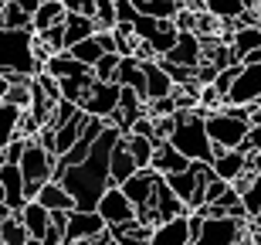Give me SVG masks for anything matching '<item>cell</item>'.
<instances>
[{"instance_id": "6da1fadb", "label": "cell", "mask_w": 261, "mask_h": 245, "mask_svg": "<svg viewBox=\"0 0 261 245\" xmlns=\"http://www.w3.org/2000/svg\"><path fill=\"white\" fill-rule=\"evenodd\" d=\"M119 140H122V133L106 126L102 137L92 143V150H88V157L82 160V164L51 174V181L61 184L68 194H71L75 211H95L98 197L106 194V187H112V181H109V153H112V147H116Z\"/></svg>"}, {"instance_id": "7a4b0ae2", "label": "cell", "mask_w": 261, "mask_h": 245, "mask_svg": "<svg viewBox=\"0 0 261 245\" xmlns=\"http://www.w3.org/2000/svg\"><path fill=\"white\" fill-rule=\"evenodd\" d=\"M203 113L200 106L197 109H187V113H176V126L170 133V147L176 153H184L190 164H211L214 160V147L211 140H207V126H203Z\"/></svg>"}, {"instance_id": "3957f363", "label": "cell", "mask_w": 261, "mask_h": 245, "mask_svg": "<svg viewBox=\"0 0 261 245\" xmlns=\"http://www.w3.org/2000/svg\"><path fill=\"white\" fill-rule=\"evenodd\" d=\"M254 109V106H251ZM251 109L241 106H221L203 116V126H207V140H211L214 150H241L244 137H248V116Z\"/></svg>"}, {"instance_id": "277c9868", "label": "cell", "mask_w": 261, "mask_h": 245, "mask_svg": "<svg viewBox=\"0 0 261 245\" xmlns=\"http://www.w3.org/2000/svg\"><path fill=\"white\" fill-rule=\"evenodd\" d=\"M41 72L34 58V34L31 31H4L0 28V75L34 79Z\"/></svg>"}, {"instance_id": "5b68a950", "label": "cell", "mask_w": 261, "mask_h": 245, "mask_svg": "<svg viewBox=\"0 0 261 245\" xmlns=\"http://www.w3.org/2000/svg\"><path fill=\"white\" fill-rule=\"evenodd\" d=\"M17 170H20V177H24V197L34 201V194H38L41 187L51 181V174H55V157H51L44 147H38V140H28Z\"/></svg>"}, {"instance_id": "8992f818", "label": "cell", "mask_w": 261, "mask_h": 245, "mask_svg": "<svg viewBox=\"0 0 261 245\" xmlns=\"http://www.w3.org/2000/svg\"><path fill=\"white\" fill-rule=\"evenodd\" d=\"M248 235V221L234 218H203L200 232L190 245H241Z\"/></svg>"}, {"instance_id": "52a82bcc", "label": "cell", "mask_w": 261, "mask_h": 245, "mask_svg": "<svg viewBox=\"0 0 261 245\" xmlns=\"http://www.w3.org/2000/svg\"><path fill=\"white\" fill-rule=\"evenodd\" d=\"M258 99H261V65H241L238 79L231 82L227 96H224V106L251 109Z\"/></svg>"}, {"instance_id": "ba28073f", "label": "cell", "mask_w": 261, "mask_h": 245, "mask_svg": "<svg viewBox=\"0 0 261 245\" xmlns=\"http://www.w3.org/2000/svg\"><path fill=\"white\" fill-rule=\"evenodd\" d=\"M116 106H119V85L116 82H92L85 88L82 102H78V109L92 119H106Z\"/></svg>"}, {"instance_id": "9c48e42d", "label": "cell", "mask_w": 261, "mask_h": 245, "mask_svg": "<svg viewBox=\"0 0 261 245\" xmlns=\"http://www.w3.org/2000/svg\"><path fill=\"white\" fill-rule=\"evenodd\" d=\"M106 232V221L95 215V211H68L65 221V235H61V245L71 242H85V238H98Z\"/></svg>"}, {"instance_id": "30bf717a", "label": "cell", "mask_w": 261, "mask_h": 245, "mask_svg": "<svg viewBox=\"0 0 261 245\" xmlns=\"http://www.w3.org/2000/svg\"><path fill=\"white\" fill-rule=\"evenodd\" d=\"M95 215L102 218V221H106V228H109V225H122V221H133V218H136V208L129 205L126 194H122V191L112 184V187H106V194L98 197Z\"/></svg>"}, {"instance_id": "8fae6325", "label": "cell", "mask_w": 261, "mask_h": 245, "mask_svg": "<svg viewBox=\"0 0 261 245\" xmlns=\"http://www.w3.org/2000/svg\"><path fill=\"white\" fill-rule=\"evenodd\" d=\"M156 184H160V174H153L149 167H143V170H136V174L129 177L126 184H119V191L126 194V201L136 211H143V208H149V201H153Z\"/></svg>"}, {"instance_id": "7c38bea8", "label": "cell", "mask_w": 261, "mask_h": 245, "mask_svg": "<svg viewBox=\"0 0 261 245\" xmlns=\"http://www.w3.org/2000/svg\"><path fill=\"white\" fill-rule=\"evenodd\" d=\"M156 61H160V65H173V69H184V72H194L203 61V51H200L197 34H176L173 51L163 55V58H156Z\"/></svg>"}, {"instance_id": "4fadbf2b", "label": "cell", "mask_w": 261, "mask_h": 245, "mask_svg": "<svg viewBox=\"0 0 261 245\" xmlns=\"http://www.w3.org/2000/svg\"><path fill=\"white\" fill-rule=\"evenodd\" d=\"M0 191H4V205H7L14 215L28 205V197H24V177H20L17 167L0 164Z\"/></svg>"}, {"instance_id": "5bb4252c", "label": "cell", "mask_w": 261, "mask_h": 245, "mask_svg": "<svg viewBox=\"0 0 261 245\" xmlns=\"http://www.w3.org/2000/svg\"><path fill=\"white\" fill-rule=\"evenodd\" d=\"M14 218L20 221V228H24L28 238H34V242H41V238L48 235V228H51V215L38 205V201H28V205L20 208Z\"/></svg>"}, {"instance_id": "9a60e30c", "label": "cell", "mask_w": 261, "mask_h": 245, "mask_svg": "<svg viewBox=\"0 0 261 245\" xmlns=\"http://www.w3.org/2000/svg\"><path fill=\"white\" fill-rule=\"evenodd\" d=\"M211 170H214V177H217V181L234 184V181L244 174V153H241V150H214Z\"/></svg>"}, {"instance_id": "2e32d148", "label": "cell", "mask_w": 261, "mask_h": 245, "mask_svg": "<svg viewBox=\"0 0 261 245\" xmlns=\"http://www.w3.org/2000/svg\"><path fill=\"white\" fill-rule=\"evenodd\" d=\"M146 245H190V228H187V215L170 218L163 225H156L149 232V242Z\"/></svg>"}, {"instance_id": "e0dca14e", "label": "cell", "mask_w": 261, "mask_h": 245, "mask_svg": "<svg viewBox=\"0 0 261 245\" xmlns=\"http://www.w3.org/2000/svg\"><path fill=\"white\" fill-rule=\"evenodd\" d=\"M187 167H190V160H187L184 153H176L170 143H156L153 147V160H149V170H153V174H160V177L184 174Z\"/></svg>"}, {"instance_id": "ac0fdd59", "label": "cell", "mask_w": 261, "mask_h": 245, "mask_svg": "<svg viewBox=\"0 0 261 245\" xmlns=\"http://www.w3.org/2000/svg\"><path fill=\"white\" fill-rule=\"evenodd\" d=\"M139 65H143V75H146V106L156 102V99L173 96L176 85L170 82V75L160 69V61H139Z\"/></svg>"}, {"instance_id": "d6986e66", "label": "cell", "mask_w": 261, "mask_h": 245, "mask_svg": "<svg viewBox=\"0 0 261 245\" xmlns=\"http://www.w3.org/2000/svg\"><path fill=\"white\" fill-rule=\"evenodd\" d=\"M88 116L85 113H78L75 119H68V123H61V126H55V143H51V157L58 160L61 153H68V150L75 147V140L82 137V129H85Z\"/></svg>"}, {"instance_id": "ffe728a7", "label": "cell", "mask_w": 261, "mask_h": 245, "mask_svg": "<svg viewBox=\"0 0 261 245\" xmlns=\"http://www.w3.org/2000/svg\"><path fill=\"white\" fill-rule=\"evenodd\" d=\"M116 85L119 88H129L146 102V75H143V65L136 58H119V69H116Z\"/></svg>"}, {"instance_id": "44dd1931", "label": "cell", "mask_w": 261, "mask_h": 245, "mask_svg": "<svg viewBox=\"0 0 261 245\" xmlns=\"http://www.w3.org/2000/svg\"><path fill=\"white\" fill-rule=\"evenodd\" d=\"M34 201H38L48 215H55V211H75V201H71V194H68L61 184H55V181H48V184L41 187L38 194H34Z\"/></svg>"}, {"instance_id": "7402d4cb", "label": "cell", "mask_w": 261, "mask_h": 245, "mask_svg": "<svg viewBox=\"0 0 261 245\" xmlns=\"http://www.w3.org/2000/svg\"><path fill=\"white\" fill-rule=\"evenodd\" d=\"M41 72L48 75V79H55V82H61V79H75V75H85V72H92V69H85V65H78L68 51H58V55H51L44 65H41Z\"/></svg>"}, {"instance_id": "603a6c76", "label": "cell", "mask_w": 261, "mask_h": 245, "mask_svg": "<svg viewBox=\"0 0 261 245\" xmlns=\"http://www.w3.org/2000/svg\"><path fill=\"white\" fill-rule=\"evenodd\" d=\"M136 170H139V167L133 164V157L126 153L122 140H119L116 147H112V153H109V181H112V184L119 187V184H126V181L136 174Z\"/></svg>"}, {"instance_id": "cb8c5ba5", "label": "cell", "mask_w": 261, "mask_h": 245, "mask_svg": "<svg viewBox=\"0 0 261 245\" xmlns=\"http://www.w3.org/2000/svg\"><path fill=\"white\" fill-rule=\"evenodd\" d=\"M106 232H109V238H112L116 245H146L153 228L139 225V221L133 218V221H122V225H109Z\"/></svg>"}, {"instance_id": "d4e9b609", "label": "cell", "mask_w": 261, "mask_h": 245, "mask_svg": "<svg viewBox=\"0 0 261 245\" xmlns=\"http://www.w3.org/2000/svg\"><path fill=\"white\" fill-rule=\"evenodd\" d=\"M95 34V20L92 17H82V14H65V34H61V44H65V51L71 48V44H78V41H85Z\"/></svg>"}, {"instance_id": "484cf974", "label": "cell", "mask_w": 261, "mask_h": 245, "mask_svg": "<svg viewBox=\"0 0 261 245\" xmlns=\"http://www.w3.org/2000/svg\"><path fill=\"white\" fill-rule=\"evenodd\" d=\"M65 20V7H61L58 0H44L38 7V14L31 17V34H41V31L55 28V24H61Z\"/></svg>"}, {"instance_id": "4316f807", "label": "cell", "mask_w": 261, "mask_h": 245, "mask_svg": "<svg viewBox=\"0 0 261 245\" xmlns=\"http://www.w3.org/2000/svg\"><path fill=\"white\" fill-rule=\"evenodd\" d=\"M122 147H126V153L133 157V164L139 167V170H143V167H149V160H153V140L126 133V137H122Z\"/></svg>"}, {"instance_id": "83f0119b", "label": "cell", "mask_w": 261, "mask_h": 245, "mask_svg": "<svg viewBox=\"0 0 261 245\" xmlns=\"http://www.w3.org/2000/svg\"><path fill=\"white\" fill-rule=\"evenodd\" d=\"M17 126H20V109L0 102V150L7 147L10 140H17Z\"/></svg>"}, {"instance_id": "f1b7e54d", "label": "cell", "mask_w": 261, "mask_h": 245, "mask_svg": "<svg viewBox=\"0 0 261 245\" xmlns=\"http://www.w3.org/2000/svg\"><path fill=\"white\" fill-rule=\"evenodd\" d=\"M203 10H207L211 17H217L221 24H231V20H238L244 14V7L238 0H203Z\"/></svg>"}, {"instance_id": "f546056e", "label": "cell", "mask_w": 261, "mask_h": 245, "mask_svg": "<svg viewBox=\"0 0 261 245\" xmlns=\"http://www.w3.org/2000/svg\"><path fill=\"white\" fill-rule=\"evenodd\" d=\"M0 28L4 31H31V17L20 14L14 0H7V4H0Z\"/></svg>"}, {"instance_id": "4dcf8cb0", "label": "cell", "mask_w": 261, "mask_h": 245, "mask_svg": "<svg viewBox=\"0 0 261 245\" xmlns=\"http://www.w3.org/2000/svg\"><path fill=\"white\" fill-rule=\"evenodd\" d=\"M68 55L78 61V65H85V69H92L98 58H102V48L95 44V38H85V41H78V44H71L68 48Z\"/></svg>"}, {"instance_id": "1f68e13d", "label": "cell", "mask_w": 261, "mask_h": 245, "mask_svg": "<svg viewBox=\"0 0 261 245\" xmlns=\"http://www.w3.org/2000/svg\"><path fill=\"white\" fill-rule=\"evenodd\" d=\"M238 201H241L244 215H248V221H251V218H254V215L261 211V177H254L251 184L244 187L241 194H238Z\"/></svg>"}, {"instance_id": "d6a6232c", "label": "cell", "mask_w": 261, "mask_h": 245, "mask_svg": "<svg viewBox=\"0 0 261 245\" xmlns=\"http://www.w3.org/2000/svg\"><path fill=\"white\" fill-rule=\"evenodd\" d=\"M116 69H119V55H102V58L92 65V79L95 82H116Z\"/></svg>"}, {"instance_id": "836d02e7", "label": "cell", "mask_w": 261, "mask_h": 245, "mask_svg": "<svg viewBox=\"0 0 261 245\" xmlns=\"http://www.w3.org/2000/svg\"><path fill=\"white\" fill-rule=\"evenodd\" d=\"M24 242H28V232L20 228V221H17V218L10 215L7 221L0 225V245H24Z\"/></svg>"}, {"instance_id": "e575fe53", "label": "cell", "mask_w": 261, "mask_h": 245, "mask_svg": "<svg viewBox=\"0 0 261 245\" xmlns=\"http://www.w3.org/2000/svg\"><path fill=\"white\" fill-rule=\"evenodd\" d=\"M82 109L75 106V102H65V99H58L55 102V109H51V119H48V126H61V123H68V119H75Z\"/></svg>"}, {"instance_id": "d590c367", "label": "cell", "mask_w": 261, "mask_h": 245, "mask_svg": "<svg viewBox=\"0 0 261 245\" xmlns=\"http://www.w3.org/2000/svg\"><path fill=\"white\" fill-rule=\"evenodd\" d=\"M238 72H241V65H227V69H221L217 72V79L211 82V88L221 96V102H224V96H227V88H231V82L238 79Z\"/></svg>"}, {"instance_id": "8d00e7d4", "label": "cell", "mask_w": 261, "mask_h": 245, "mask_svg": "<svg viewBox=\"0 0 261 245\" xmlns=\"http://www.w3.org/2000/svg\"><path fill=\"white\" fill-rule=\"evenodd\" d=\"M4 102L14 106V109H20V113H28V109H31V82H28V85H10V92H7Z\"/></svg>"}, {"instance_id": "74e56055", "label": "cell", "mask_w": 261, "mask_h": 245, "mask_svg": "<svg viewBox=\"0 0 261 245\" xmlns=\"http://www.w3.org/2000/svg\"><path fill=\"white\" fill-rule=\"evenodd\" d=\"M65 14H82V17H92L95 14V0H58Z\"/></svg>"}, {"instance_id": "f35d334b", "label": "cell", "mask_w": 261, "mask_h": 245, "mask_svg": "<svg viewBox=\"0 0 261 245\" xmlns=\"http://www.w3.org/2000/svg\"><path fill=\"white\" fill-rule=\"evenodd\" d=\"M112 10H116V24L122 20V24H133L139 14H136V7H133V0H116L112 4Z\"/></svg>"}, {"instance_id": "ab89813d", "label": "cell", "mask_w": 261, "mask_h": 245, "mask_svg": "<svg viewBox=\"0 0 261 245\" xmlns=\"http://www.w3.org/2000/svg\"><path fill=\"white\" fill-rule=\"evenodd\" d=\"M227 187H231V184H224V181H217V177H214L211 184L203 187V205H217V201L224 197V191H227Z\"/></svg>"}, {"instance_id": "60d3db41", "label": "cell", "mask_w": 261, "mask_h": 245, "mask_svg": "<svg viewBox=\"0 0 261 245\" xmlns=\"http://www.w3.org/2000/svg\"><path fill=\"white\" fill-rule=\"evenodd\" d=\"M14 4H17V10H20V14L34 17V14H38V7L44 4V0H14Z\"/></svg>"}, {"instance_id": "b9f144b4", "label": "cell", "mask_w": 261, "mask_h": 245, "mask_svg": "<svg viewBox=\"0 0 261 245\" xmlns=\"http://www.w3.org/2000/svg\"><path fill=\"white\" fill-rule=\"evenodd\" d=\"M241 65H261V44H258V48H254L251 55H248V58L241 61Z\"/></svg>"}, {"instance_id": "7bdbcfd3", "label": "cell", "mask_w": 261, "mask_h": 245, "mask_svg": "<svg viewBox=\"0 0 261 245\" xmlns=\"http://www.w3.org/2000/svg\"><path fill=\"white\" fill-rule=\"evenodd\" d=\"M7 92H10V82H7V75H0V102L7 99Z\"/></svg>"}, {"instance_id": "ee69618b", "label": "cell", "mask_w": 261, "mask_h": 245, "mask_svg": "<svg viewBox=\"0 0 261 245\" xmlns=\"http://www.w3.org/2000/svg\"><path fill=\"white\" fill-rule=\"evenodd\" d=\"M248 232H251V235H248V238H251L254 245H261V228H248Z\"/></svg>"}, {"instance_id": "f6af8a7d", "label": "cell", "mask_w": 261, "mask_h": 245, "mask_svg": "<svg viewBox=\"0 0 261 245\" xmlns=\"http://www.w3.org/2000/svg\"><path fill=\"white\" fill-rule=\"evenodd\" d=\"M10 215H14V211H10V208H7V205H0V225H4V221H7V218H10Z\"/></svg>"}, {"instance_id": "bcb514c9", "label": "cell", "mask_w": 261, "mask_h": 245, "mask_svg": "<svg viewBox=\"0 0 261 245\" xmlns=\"http://www.w3.org/2000/svg\"><path fill=\"white\" fill-rule=\"evenodd\" d=\"M238 4H241L244 10H258V0H238Z\"/></svg>"}, {"instance_id": "7dc6e473", "label": "cell", "mask_w": 261, "mask_h": 245, "mask_svg": "<svg viewBox=\"0 0 261 245\" xmlns=\"http://www.w3.org/2000/svg\"><path fill=\"white\" fill-rule=\"evenodd\" d=\"M241 245H254V242H251V238H248V235H244V242H241Z\"/></svg>"}, {"instance_id": "c3c4849f", "label": "cell", "mask_w": 261, "mask_h": 245, "mask_svg": "<svg viewBox=\"0 0 261 245\" xmlns=\"http://www.w3.org/2000/svg\"><path fill=\"white\" fill-rule=\"evenodd\" d=\"M254 109H261V99H258V102H254Z\"/></svg>"}, {"instance_id": "681fc988", "label": "cell", "mask_w": 261, "mask_h": 245, "mask_svg": "<svg viewBox=\"0 0 261 245\" xmlns=\"http://www.w3.org/2000/svg\"><path fill=\"white\" fill-rule=\"evenodd\" d=\"M0 4H7V0H0Z\"/></svg>"}]
</instances>
